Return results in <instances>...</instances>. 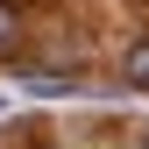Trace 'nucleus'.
<instances>
[{
  "label": "nucleus",
  "mask_w": 149,
  "mask_h": 149,
  "mask_svg": "<svg viewBox=\"0 0 149 149\" xmlns=\"http://www.w3.org/2000/svg\"><path fill=\"white\" fill-rule=\"evenodd\" d=\"M121 78L135 85V92H149V36H142V43H128V57H121Z\"/></svg>",
  "instance_id": "nucleus-1"
},
{
  "label": "nucleus",
  "mask_w": 149,
  "mask_h": 149,
  "mask_svg": "<svg viewBox=\"0 0 149 149\" xmlns=\"http://www.w3.org/2000/svg\"><path fill=\"white\" fill-rule=\"evenodd\" d=\"M22 43V14H14V0H0V50Z\"/></svg>",
  "instance_id": "nucleus-2"
}]
</instances>
